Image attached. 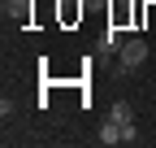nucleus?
Segmentation results:
<instances>
[{
    "mask_svg": "<svg viewBox=\"0 0 156 148\" xmlns=\"http://www.w3.org/2000/svg\"><path fill=\"white\" fill-rule=\"evenodd\" d=\"M122 144H139V122H126L122 126Z\"/></svg>",
    "mask_w": 156,
    "mask_h": 148,
    "instance_id": "nucleus-5",
    "label": "nucleus"
},
{
    "mask_svg": "<svg viewBox=\"0 0 156 148\" xmlns=\"http://www.w3.org/2000/svg\"><path fill=\"white\" fill-rule=\"evenodd\" d=\"M108 118H113V122H122V126H126V122H134V113H130V105H122V100L113 105V113H108Z\"/></svg>",
    "mask_w": 156,
    "mask_h": 148,
    "instance_id": "nucleus-4",
    "label": "nucleus"
},
{
    "mask_svg": "<svg viewBox=\"0 0 156 148\" xmlns=\"http://www.w3.org/2000/svg\"><path fill=\"white\" fill-rule=\"evenodd\" d=\"M143 61H147V39H126L122 52H117V70L130 74V70H139Z\"/></svg>",
    "mask_w": 156,
    "mask_h": 148,
    "instance_id": "nucleus-1",
    "label": "nucleus"
},
{
    "mask_svg": "<svg viewBox=\"0 0 156 148\" xmlns=\"http://www.w3.org/2000/svg\"><path fill=\"white\" fill-rule=\"evenodd\" d=\"M95 139H100V144H122V122L108 118V122L100 126V135H95Z\"/></svg>",
    "mask_w": 156,
    "mask_h": 148,
    "instance_id": "nucleus-2",
    "label": "nucleus"
},
{
    "mask_svg": "<svg viewBox=\"0 0 156 148\" xmlns=\"http://www.w3.org/2000/svg\"><path fill=\"white\" fill-rule=\"evenodd\" d=\"M122 44H126V35H122V31L113 26V31L104 35V52H122Z\"/></svg>",
    "mask_w": 156,
    "mask_h": 148,
    "instance_id": "nucleus-3",
    "label": "nucleus"
}]
</instances>
